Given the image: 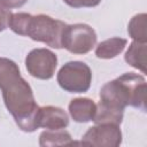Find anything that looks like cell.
Wrapping results in <instances>:
<instances>
[{"label": "cell", "mask_w": 147, "mask_h": 147, "mask_svg": "<svg viewBox=\"0 0 147 147\" xmlns=\"http://www.w3.org/2000/svg\"><path fill=\"white\" fill-rule=\"evenodd\" d=\"M0 90L6 108L17 126L24 132L36 131L39 106L34 100L33 91L21 76L18 65L7 57H0Z\"/></svg>", "instance_id": "obj_1"}, {"label": "cell", "mask_w": 147, "mask_h": 147, "mask_svg": "<svg viewBox=\"0 0 147 147\" xmlns=\"http://www.w3.org/2000/svg\"><path fill=\"white\" fill-rule=\"evenodd\" d=\"M102 0H63L69 7L72 8H91L98 6Z\"/></svg>", "instance_id": "obj_15"}, {"label": "cell", "mask_w": 147, "mask_h": 147, "mask_svg": "<svg viewBox=\"0 0 147 147\" xmlns=\"http://www.w3.org/2000/svg\"><path fill=\"white\" fill-rule=\"evenodd\" d=\"M28 72L38 79H51L57 67V56L47 48H34L25 57Z\"/></svg>", "instance_id": "obj_6"}, {"label": "cell", "mask_w": 147, "mask_h": 147, "mask_svg": "<svg viewBox=\"0 0 147 147\" xmlns=\"http://www.w3.org/2000/svg\"><path fill=\"white\" fill-rule=\"evenodd\" d=\"M123 115H124V109L99 101V103L96 105V113L93 122L95 124L111 123V124L121 125L123 121Z\"/></svg>", "instance_id": "obj_10"}, {"label": "cell", "mask_w": 147, "mask_h": 147, "mask_svg": "<svg viewBox=\"0 0 147 147\" xmlns=\"http://www.w3.org/2000/svg\"><path fill=\"white\" fill-rule=\"evenodd\" d=\"M126 44H127V40L119 37H113V38L106 39L96 46L95 55L96 57L105 59V60L114 59L124 51Z\"/></svg>", "instance_id": "obj_11"}, {"label": "cell", "mask_w": 147, "mask_h": 147, "mask_svg": "<svg viewBox=\"0 0 147 147\" xmlns=\"http://www.w3.org/2000/svg\"><path fill=\"white\" fill-rule=\"evenodd\" d=\"M37 123L38 127H44L47 130H61L69 125V116L60 107H39Z\"/></svg>", "instance_id": "obj_8"}, {"label": "cell", "mask_w": 147, "mask_h": 147, "mask_svg": "<svg viewBox=\"0 0 147 147\" xmlns=\"http://www.w3.org/2000/svg\"><path fill=\"white\" fill-rule=\"evenodd\" d=\"M56 80L69 93H85L92 83V71L85 62L69 61L59 70Z\"/></svg>", "instance_id": "obj_4"}, {"label": "cell", "mask_w": 147, "mask_h": 147, "mask_svg": "<svg viewBox=\"0 0 147 147\" xmlns=\"http://www.w3.org/2000/svg\"><path fill=\"white\" fill-rule=\"evenodd\" d=\"M80 142L87 146L117 147L122 144V131L117 124H95L84 133Z\"/></svg>", "instance_id": "obj_7"}, {"label": "cell", "mask_w": 147, "mask_h": 147, "mask_svg": "<svg viewBox=\"0 0 147 147\" xmlns=\"http://www.w3.org/2000/svg\"><path fill=\"white\" fill-rule=\"evenodd\" d=\"M74 144L72 138L68 131L64 129L61 130H46L39 136V145L42 147L46 146H61V145H71Z\"/></svg>", "instance_id": "obj_13"}, {"label": "cell", "mask_w": 147, "mask_h": 147, "mask_svg": "<svg viewBox=\"0 0 147 147\" xmlns=\"http://www.w3.org/2000/svg\"><path fill=\"white\" fill-rule=\"evenodd\" d=\"M146 91L147 85L144 76L125 72L101 87L100 101L122 109L131 106L146 111Z\"/></svg>", "instance_id": "obj_3"}, {"label": "cell", "mask_w": 147, "mask_h": 147, "mask_svg": "<svg viewBox=\"0 0 147 147\" xmlns=\"http://www.w3.org/2000/svg\"><path fill=\"white\" fill-rule=\"evenodd\" d=\"M65 23L48 15H31L15 13L9 17L8 26L20 36L29 37L34 41L44 42L52 48H62V34Z\"/></svg>", "instance_id": "obj_2"}, {"label": "cell", "mask_w": 147, "mask_h": 147, "mask_svg": "<svg viewBox=\"0 0 147 147\" xmlns=\"http://www.w3.org/2000/svg\"><path fill=\"white\" fill-rule=\"evenodd\" d=\"M96 103L90 98H75L69 103V114L77 123H87L94 119Z\"/></svg>", "instance_id": "obj_9"}, {"label": "cell", "mask_w": 147, "mask_h": 147, "mask_svg": "<svg viewBox=\"0 0 147 147\" xmlns=\"http://www.w3.org/2000/svg\"><path fill=\"white\" fill-rule=\"evenodd\" d=\"M26 1L28 0H0V6L5 9H14L24 6Z\"/></svg>", "instance_id": "obj_16"}, {"label": "cell", "mask_w": 147, "mask_h": 147, "mask_svg": "<svg viewBox=\"0 0 147 147\" xmlns=\"http://www.w3.org/2000/svg\"><path fill=\"white\" fill-rule=\"evenodd\" d=\"M96 33L92 26L85 23L65 25L62 34V48L72 54H86L96 44Z\"/></svg>", "instance_id": "obj_5"}, {"label": "cell", "mask_w": 147, "mask_h": 147, "mask_svg": "<svg viewBox=\"0 0 147 147\" xmlns=\"http://www.w3.org/2000/svg\"><path fill=\"white\" fill-rule=\"evenodd\" d=\"M124 60L131 67L146 74V44L133 40L124 55Z\"/></svg>", "instance_id": "obj_12"}, {"label": "cell", "mask_w": 147, "mask_h": 147, "mask_svg": "<svg viewBox=\"0 0 147 147\" xmlns=\"http://www.w3.org/2000/svg\"><path fill=\"white\" fill-rule=\"evenodd\" d=\"M146 25H147V15L145 13H140L134 15L127 25V32L129 36L138 42H147V32H146Z\"/></svg>", "instance_id": "obj_14"}, {"label": "cell", "mask_w": 147, "mask_h": 147, "mask_svg": "<svg viewBox=\"0 0 147 147\" xmlns=\"http://www.w3.org/2000/svg\"><path fill=\"white\" fill-rule=\"evenodd\" d=\"M11 13L8 9H5L0 6V32H2L5 29L8 28V22Z\"/></svg>", "instance_id": "obj_17"}]
</instances>
